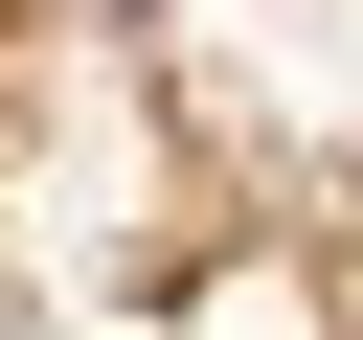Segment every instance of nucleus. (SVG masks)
I'll return each instance as SVG.
<instances>
[{"label": "nucleus", "mask_w": 363, "mask_h": 340, "mask_svg": "<svg viewBox=\"0 0 363 340\" xmlns=\"http://www.w3.org/2000/svg\"><path fill=\"white\" fill-rule=\"evenodd\" d=\"M0 340H363V0H0Z\"/></svg>", "instance_id": "1"}]
</instances>
